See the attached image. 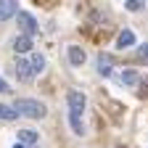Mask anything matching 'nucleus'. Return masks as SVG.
<instances>
[{
    "mask_svg": "<svg viewBox=\"0 0 148 148\" xmlns=\"http://www.w3.org/2000/svg\"><path fill=\"white\" fill-rule=\"evenodd\" d=\"M29 64H32V71H42V69H45V58H42L40 53H34Z\"/></svg>",
    "mask_w": 148,
    "mask_h": 148,
    "instance_id": "obj_13",
    "label": "nucleus"
},
{
    "mask_svg": "<svg viewBox=\"0 0 148 148\" xmlns=\"http://www.w3.org/2000/svg\"><path fill=\"white\" fill-rule=\"evenodd\" d=\"M69 61H71L74 66H82V64H85V50H82L79 45H71V48H69Z\"/></svg>",
    "mask_w": 148,
    "mask_h": 148,
    "instance_id": "obj_6",
    "label": "nucleus"
},
{
    "mask_svg": "<svg viewBox=\"0 0 148 148\" xmlns=\"http://www.w3.org/2000/svg\"><path fill=\"white\" fill-rule=\"evenodd\" d=\"M71 127H74V132L82 135V116L79 114H71Z\"/></svg>",
    "mask_w": 148,
    "mask_h": 148,
    "instance_id": "obj_14",
    "label": "nucleus"
},
{
    "mask_svg": "<svg viewBox=\"0 0 148 148\" xmlns=\"http://www.w3.org/2000/svg\"><path fill=\"white\" fill-rule=\"evenodd\" d=\"M16 74H18V79H32V64L27 61V58H18L16 61Z\"/></svg>",
    "mask_w": 148,
    "mask_h": 148,
    "instance_id": "obj_5",
    "label": "nucleus"
},
{
    "mask_svg": "<svg viewBox=\"0 0 148 148\" xmlns=\"http://www.w3.org/2000/svg\"><path fill=\"white\" fill-rule=\"evenodd\" d=\"M138 92H140V98H148V79H143V87Z\"/></svg>",
    "mask_w": 148,
    "mask_h": 148,
    "instance_id": "obj_17",
    "label": "nucleus"
},
{
    "mask_svg": "<svg viewBox=\"0 0 148 148\" xmlns=\"http://www.w3.org/2000/svg\"><path fill=\"white\" fill-rule=\"evenodd\" d=\"M16 111L29 116V119H42L45 116V106L40 101H32V98H18L16 101Z\"/></svg>",
    "mask_w": 148,
    "mask_h": 148,
    "instance_id": "obj_1",
    "label": "nucleus"
},
{
    "mask_svg": "<svg viewBox=\"0 0 148 148\" xmlns=\"http://www.w3.org/2000/svg\"><path fill=\"white\" fill-rule=\"evenodd\" d=\"M13 48H16V53H27V50H32V37L18 34L16 40H13Z\"/></svg>",
    "mask_w": 148,
    "mask_h": 148,
    "instance_id": "obj_7",
    "label": "nucleus"
},
{
    "mask_svg": "<svg viewBox=\"0 0 148 148\" xmlns=\"http://www.w3.org/2000/svg\"><path fill=\"white\" fill-rule=\"evenodd\" d=\"M13 148H24V145H21V143H18V145H13Z\"/></svg>",
    "mask_w": 148,
    "mask_h": 148,
    "instance_id": "obj_19",
    "label": "nucleus"
},
{
    "mask_svg": "<svg viewBox=\"0 0 148 148\" xmlns=\"http://www.w3.org/2000/svg\"><path fill=\"white\" fill-rule=\"evenodd\" d=\"M138 56H140V61H145V64H148V42H145V45H140Z\"/></svg>",
    "mask_w": 148,
    "mask_h": 148,
    "instance_id": "obj_15",
    "label": "nucleus"
},
{
    "mask_svg": "<svg viewBox=\"0 0 148 148\" xmlns=\"http://www.w3.org/2000/svg\"><path fill=\"white\" fill-rule=\"evenodd\" d=\"M124 5H127L130 11H140V5H143V3H140V0H127Z\"/></svg>",
    "mask_w": 148,
    "mask_h": 148,
    "instance_id": "obj_16",
    "label": "nucleus"
},
{
    "mask_svg": "<svg viewBox=\"0 0 148 148\" xmlns=\"http://www.w3.org/2000/svg\"><path fill=\"white\" fill-rule=\"evenodd\" d=\"M16 11H18V3H16V0H3V3H0V21L11 18Z\"/></svg>",
    "mask_w": 148,
    "mask_h": 148,
    "instance_id": "obj_4",
    "label": "nucleus"
},
{
    "mask_svg": "<svg viewBox=\"0 0 148 148\" xmlns=\"http://www.w3.org/2000/svg\"><path fill=\"white\" fill-rule=\"evenodd\" d=\"M18 140L21 143H37V132L34 130H18Z\"/></svg>",
    "mask_w": 148,
    "mask_h": 148,
    "instance_id": "obj_10",
    "label": "nucleus"
},
{
    "mask_svg": "<svg viewBox=\"0 0 148 148\" xmlns=\"http://www.w3.org/2000/svg\"><path fill=\"white\" fill-rule=\"evenodd\" d=\"M98 71L103 74V77H108V74H111V56H106V53L98 56Z\"/></svg>",
    "mask_w": 148,
    "mask_h": 148,
    "instance_id": "obj_8",
    "label": "nucleus"
},
{
    "mask_svg": "<svg viewBox=\"0 0 148 148\" xmlns=\"http://www.w3.org/2000/svg\"><path fill=\"white\" fill-rule=\"evenodd\" d=\"M85 95H82V92H77V90H74V92H69V108H71V114H79L82 116V111H85Z\"/></svg>",
    "mask_w": 148,
    "mask_h": 148,
    "instance_id": "obj_3",
    "label": "nucleus"
},
{
    "mask_svg": "<svg viewBox=\"0 0 148 148\" xmlns=\"http://www.w3.org/2000/svg\"><path fill=\"white\" fill-rule=\"evenodd\" d=\"M138 71H132V69H127L124 74H122V85H138Z\"/></svg>",
    "mask_w": 148,
    "mask_h": 148,
    "instance_id": "obj_11",
    "label": "nucleus"
},
{
    "mask_svg": "<svg viewBox=\"0 0 148 148\" xmlns=\"http://www.w3.org/2000/svg\"><path fill=\"white\" fill-rule=\"evenodd\" d=\"M18 27L24 29V34H27V37L37 32V21H34V16H32V13H27V11L18 13Z\"/></svg>",
    "mask_w": 148,
    "mask_h": 148,
    "instance_id": "obj_2",
    "label": "nucleus"
},
{
    "mask_svg": "<svg viewBox=\"0 0 148 148\" xmlns=\"http://www.w3.org/2000/svg\"><path fill=\"white\" fill-rule=\"evenodd\" d=\"M119 148H122V145H119Z\"/></svg>",
    "mask_w": 148,
    "mask_h": 148,
    "instance_id": "obj_20",
    "label": "nucleus"
},
{
    "mask_svg": "<svg viewBox=\"0 0 148 148\" xmlns=\"http://www.w3.org/2000/svg\"><path fill=\"white\" fill-rule=\"evenodd\" d=\"M119 48L124 50V48H130V45H132L135 42V34H132V29H124V32H119Z\"/></svg>",
    "mask_w": 148,
    "mask_h": 148,
    "instance_id": "obj_9",
    "label": "nucleus"
},
{
    "mask_svg": "<svg viewBox=\"0 0 148 148\" xmlns=\"http://www.w3.org/2000/svg\"><path fill=\"white\" fill-rule=\"evenodd\" d=\"M0 116L11 122V119H16V116H18V111H16L13 106H5V103H3V106H0Z\"/></svg>",
    "mask_w": 148,
    "mask_h": 148,
    "instance_id": "obj_12",
    "label": "nucleus"
},
{
    "mask_svg": "<svg viewBox=\"0 0 148 148\" xmlns=\"http://www.w3.org/2000/svg\"><path fill=\"white\" fill-rule=\"evenodd\" d=\"M8 90H11V87H8V82H5V79H0V92H8Z\"/></svg>",
    "mask_w": 148,
    "mask_h": 148,
    "instance_id": "obj_18",
    "label": "nucleus"
}]
</instances>
